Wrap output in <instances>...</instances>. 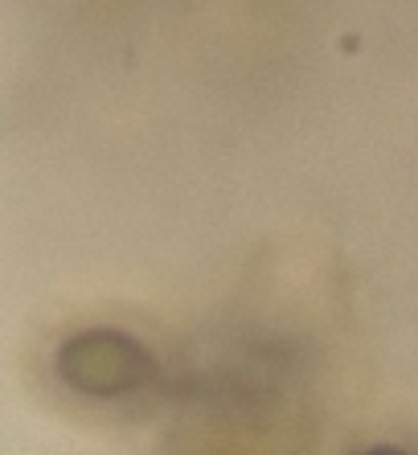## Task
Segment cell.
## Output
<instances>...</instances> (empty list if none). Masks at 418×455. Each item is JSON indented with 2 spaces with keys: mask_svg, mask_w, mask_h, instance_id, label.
Masks as SVG:
<instances>
[{
  "mask_svg": "<svg viewBox=\"0 0 418 455\" xmlns=\"http://www.w3.org/2000/svg\"><path fill=\"white\" fill-rule=\"evenodd\" d=\"M53 373L66 390L94 403L132 398L160 378L157 357L132 332L119 329H83L66 337L53 353Z\"/></svg>",
  "mask_w": 418,
  "mask_h": 455,
  "instance_id": "1",
  "label": "cell"
},
{
  "mask_svg": "<svg viewBox=\"0 0 418 455\" xmlns=\"http://www.w3.org/2000/svg\"><path fill=\"white\" fill-rule=\"evenodd\" d=\"M357 455H406L402 447H386V443H377V447H366V451H357Z\"/></svg>",
  "mask_w": 418,
  "mask_h": 455,
  "instance_id": "2",
  "label": "cell"
}]
</instances>
